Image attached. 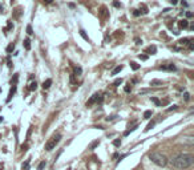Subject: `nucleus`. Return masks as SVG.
I'll return each mask as SVG.
<instances>
[{
  "instance_id": "41",
  "label": "nucleus",
  "mask_w": 194,
  "mask_h": 170,
  "mask_svg": "<svg viewBox=\"0 0 194 170\" xmlns=\"http://www.w3.org/2000/svg\"><path fill=\"white\" fill-rule=\"evenodd\" d=\"M181 4H182V6H183V7H187V3H186V2H183V0H182V2H181Z\"/></svg>"
},
{
  "instance_id": "3",
  "label": "nucleus",
  "mask_w": 194,
  "mask_h": 170,
  "mask_svg": "<svg viewBox=\"0 0 194 170\" xmlns=\"http://www.w3.org/2000/svg\"><path fill=\"white\" fill-rule=\"evenodd\" d=\"M60 139H61V134H54V136H52L45 144V150L51 152L52 149H54V146L60 142Z\"/></svg>"
},
{
  "instance_id": "5",
  "label": "nucleus",
  "mask_w": 194,
  "mask_h": 170,
  "mask_svg": "<svg viewBox=\"0 0 194 170\" xmlns=\"http://www.w3.org/2000/svg\"><path fill=\"white\" fill-rule=\"evenodd\" d=\"M178 26H180V28H187L189 27V21L186 19H182V20H180V21H178Z\"/></svg>"
},
{
  "instance_id": "27",
  "label": "nucleus",
  "mask_w": 194,
  "mask_h": 170,
  "mask_svg": "<svg viewBox=\"0 0 194 170\" xmlns=\"http://www.w3.org/2000/svg\"><path fill=\"white\" fill-rule=\"evenodd\" d=\"M162 83L158 81V80H153V81H150V85H161Z\"/></svg>"
},
{
  "instance_id": "12",
  "label": "nucleus",
  "mask_w": 194,
  "mask_h": 170,
  "mask_svg": "<svg viewBox=\"0 0 194 170\" xmlns=\"http://www.w3.org/2000/svg\"><path fill=\"white\" fill-rule=\"evenodd\" d=\"M122 65H118V67H116V68H114L113 69V72H112V74H117V73H120L121 71H122Z\"/></svg>"
},
{
  "instance_id": "35",
  "label": "nucleus",
  "mask_w": 194,
  "mask_h": 170,
  "mask_svg": "<svg viewBox=\"0 0 194 170\" xmlns=\"http://www.w3.org/2000/svg\"><path fill=\"white\" fill-rule=\"evenodd\" d=\"M116 117H117V116H114V114H113V116H111V117H108V118H106V121H112V120H114Z\"/></svg>"
},
{
  "instance_id": "2",
  "label": "nucleus",
  "mask_w": 194,
  "mask_h": 170,
  "mask_svg": "<svg viewBox=\"0 0 194 170\" xmlns=\"http://www.w3.org/2000/svg\"><path fill=\"white\" fill-rule=\"evenodd\" d=\"M149 158L152 159V162H154L158 166H165L168 163V158L166 156H163L162 153H158V152H153L149 154Z\"/></svg>"
},
{
  "instance_id": "22",
  "label": "nucleus",
  "mask_w": 194,
  "mask_h": 170,
  "mask_svg": "<svg viewBox=\"0 0 194 170\" xmlns=\"http://www.w3.org/2000/svg\"><path fill=\"white\" fill-rule=\"evenodd\" d=\"M120 84H122V78H117V80H114V83H113L114 87H118Z\"/></svg>"
},
{
  "instance_id": "7",
  "label": "nucleus",
  "mask_w": 194,
  "mask_h": 170,
  "mask_svg": "<svg viewBox=\"0 0 194 170\" xmlns=\"http://www.w3.org/2000/svg\"><path fill=\"white\" fill-rule=\"evenodd\" d=\"M156 52H157V47L156 45H150L146 49V53H149V54H154Z\"/></svg>"
},
{
  "instance_id": "23",
  "label": "nucleus",
  "mask_w": 194,
  "mask_h": 170,
  "mask_svg": "<svg viewBox=\"0 0 194 170\" xmlns=\"http://www.w3.org/2000/svg\"><path fill=\"white\" fill-rule=\"evenodd\" d=\"M154 124H156V121H152V122H150V124H149L148 126H146V129H145V130H146V132H148V130H150V129L154 126Z\"/></svg>"
},
{
  "instance_id": "15",
  "label": "nucleus",
  "mask_w": 194,
  "mask_h": 170,
  "mask_svg": "<svg viewBox=\"0 0 194 170\" xmlns=\"http://www.w3.org/2000/svg\"><path fill=\"white\" fill-rule=\"evenodd\" d=\"M13 49H15V44L11 43V44H9V45L7 47V52H8V53H11V52H13Z\"/></svg>"
},
{
  "instance_id": "33",
  "label": "nucleus",
  "mask_w": 194,
  "mask_h": 170,
  "mask_svg": "<svg viewBox=\"0 0 194 170\" xmlns=\"http://www.w3.org/2000/svg\"><path fill=\"white\" fill-rule=\"evenodd\" d=\"M134 41H136V44H137V45H140V44H142V40H140L138 37H136V39H134Z\"/></svg>"
},
{
  "instance_id": "45",
  "label": "nucleus",
  "mask_w": 194,
  "mask_h": 170,
  "mask_svg": "<svg viewBox=\"0 0 194 170\" xmlns=\"http://www.w3.org/2000/svg\"><path fill=\"white\" fill-rule=\"evenodd\" d=\"M3 121V117H0V122H2Z\"/></svg>"
},
{
  "instance_id": "17",
  "label": "nucleus",
  "mask_w": 194,
  "mask_h": 170,
  "mask_svg": "<svg viewBox=\"0 0 194 170\" xmlns=\"http://www.w3.org/2000/svg\"><path fill=\"white\" fill-rule=\"evenodd\" d=\"M36 88H37V83H36V81L31 83V85H29V91H35Z\"/></svg>"
},
{
  "instance_id": "11",
  "label": "nucleus",
  "mask_w": 194,
  "mask_h": 170,
  "mask_svg": "<svg viewBox=\"0 0 194 170\" xmlns=\"http://www.w3.org/2000/svg\"><path fill=\"white\" fill-rule=\"evenodd\" d=\"M130 68L133 69V71H138V69H140V65H138L137 63H134V61H130Z\"/></svg>"
},
{
  "instance_id": "40",
  "label": "nucleus",
  "mask_w": 194,
  "mask_h": 170,
  "mask_svg": "<svg viewBox=\"0 0 194 170\" xmlns=\"http://www.w3.org/2000/svg\"><path fill=\"white\" fill-rule=\"evenodd\" d=\"M170 3L173 4V6H176V4L178 3V0H170Z\"/></svg>"
},
{
  "instance_id": "18",
  "label": "nucleus",
  "mask_w": 194,
  "mask_h": 170,
  "mask_svg": "<svg viewBox=\"0 0 194 170\" xmlns=\"http://www.w3.org/2000/svg\"><path fill=\"white\" fill-rule=\"evenodd\" d=\"M189 41H190V39H186V37H185V39H181V40H180V41H178V43H180L181 45H185V44H187Z\"/></svg>"
},
{
  "instance_id": "28",
  "label": "nucleus",
  "mask_w": 194,
  "mask_h": 170,
  "mask_svg": "<svg viewBox=\"0 0 194 170\" xmlns=\"http://www.w3.org/2000/svg\"><path fill=\"white\" fill-rule=\"evenodd\" d=\"M27 33H28V35H33V31H32V27H31V26L27 27Z\"/></svg>"
},
{
  "instance_id": "44",
  "label": "nucleus",
  "mask_w": 194,
  "mask_h": 170,
  "mask_svg": "<svg viewBox=\"0 0 194 170\" xmlns=\"http://www.w3.org/2000/svg\"><path fill=\"white\" fill-rule=\"evenodd\" d=\"M51 2H52V0H45V3H47V4H49Z\"/></svg>"
},
{
  "instance_id": "37",
  "label": "nucleus",
  "mask_w": 194,
  "mask_h": 170,
  "mask_svg": "<svg viewBox=\"0 0 194 170\" xmlns=\"http://www.w3.org/2000/svg\"><path fill=\"white\" fill-rule=\"evenodd\" d=\"M189 49H192V51L194 49V44L193 43H189Z\"/></svg>"
},
{
  "instance_id": "39",
  "label": "nucleus",
  "mask_w": 194,
  "mask_h": 170,
  "mask_svg": "<svg viewBox=\"0 0 194 170\" xmlns=\"http://www.w3.org/2000/svg\"><path fill=\"white\" fill-rule=\"evenodd\" d=\"M125 92H126V93L130 92V87H128V85H126V87H125Z\"/></svg>"
},
{
  "instance_id": "26",
  "label": "nucleus",
  "mask_w": 194,
  "mask_h": 170,
  "mask_svg": "<svg viewBox=\"0 0 194 170\" xmlns=\"http://www.w3.org/2000/svg\"><path fill=\"white\" fill-rule=\"evenodd\" d=\"M98 144H100L98 141H94V142H92V144H91V146H89V149H94V148H96Z\"/></svg>"
},
{
  "instance_id": "6",
  "label": "nucleus",
  "mask_w": 194,
  "mask_h": 170,
  "mask_svg": "<svg viewBox=\"0 0 194 170\" xmlns=\"http://www.w3.org/2000/svg\"><path fill=\"white\" fill-rule=\"evenodd\" d=\"M160 69H163V71H176V65H173V64H169V65L160 67Z\"/></svg>"
},
{
  "instance_id": "4",
  "label": "nucleus",
  "mask_w": 194,
  "mask_h": 170,
  "mask_svg": "<svg viewBox=\"0 0 194 170\" xmlns=\"http://www.w3.org/2000/svg\"><path fill=\"white\" fill-rule=\"evenodd\" d=\"M97 94H98V93H94L93 96L88 100V101H87V106H92V105H93L94 102H96V100H97Z\"/></svg>"
},
{
  "instance_id": "32",
  "label": "nucleus",
  "mask_w": 194,
  "mask_h": 170,
  "mask_svg": "<svg viewBox=\"0 0 194 170\" xmlns=\"http://www.w3.org/2000/svg\"><path fill=\"white\" fill-rule=\"evenodd\" d=\"M173 111H177V105H173L172 108H169V109H168V112H173Z\"/></svg>"
},
{
  "instance_id": "42",
  "label": "nucleus",
  "mask_w": 194,
  "mask_h": 170,
  "mask_svg": "<svg viewBox=\"0 0 194 170\" xmlns=\"http://www.w3.org/2000/svg\"><path fill=\"white\" fill-rule=\"evenodd\" d=\"M186 16H187V17H192L193 13H192V12H186Z\"/></svg>"
},
{
  "instance_id": "24",
  "label": "nucleus",
  "mask_w": 194,
  "mask_h": 170,
  "mask_svg": "<svg viewBox=\"0 0 194 170\" xmlns=\"http://www.w3.org/2000/svg\"><path fill=\"white\" fill-rule=\"evenodd\" d=\"M13 28V24H12V21L9 20L8 21V24H7V28H6V31H8V29H12Z\"/></svg>"
},
{
  "instance_id": "9",
  "label": "nucleus",
  "mask_w": 194,
  "mask_h": 170,
  "mask_svg": "<svg viewBox=\"0 0 194 170\" xmlns=\"http://www.w3.org/2000/svg\"><path fill=\"white\" fill-rule=\"evenodd\" d=\"M15 92H16V87L13 85V87L11 88V91H9V96L7 97V101H8V102L11 101V98H12V96H13V93H15Z\"/></svg>"
},
{
  "instance_id": "25",
  "label": "nucleus",
  "mask_w": 194,
  "mask_h": 170,
  "mask_svg": "<svg viewBox=\"0 0 194 170\" xmlns=\"http://www.w3.org/2000/svg\"><path fill=\"white\" fill-rule=\"evenodd\" d=\"M44 168H45V161H43V162H40V165H39V168H37V170H43Z\"/></svg>"
},
{
  "instance_id": "16",
  "label": "nucleus",
  "mask_w": 194,
  "mask_h": 170,
  "mask_svg": "<svg viewBox=\"0 0 194 170\" xmlns=\"http://www.w3.org/2000/svg\"><path fill=\"white\" fill-rule=\"evenodd\" d=\"M152 111H146L145 113H144V118H146V120H149V118H150L152 117Z\"/></svg>"
},
{
  "instance_id": "36",
  "label": "nucleus",
  "mask_w": 194,
  "mask_h": 170,
  "mask_svg": "<svg viewBox=\"0 0 194 170\" xmlns=\"http://www.w3.org/2000/svg\"><path fill=\"white\" fill-rule=\"evenodd\" d=\"M113 6L118 8V7H121V4H120V3H118V2H113Z\"/></svg>"
},
{
  "instance_id": "13",
  "label": "nucleus",
  "mask_w": 194,
  "mask_h": 170,
  "mask_svg": "<svg viewBox=\"0 0 194 170\" xmlns=\"http://www.w3.org/2000/svg\"><path fill=\"white\" fill-rule=\"evenodd\" d=\"M80 35H81V37L85 40V41H89V37H88V35L85 33V31H84V29H80Z\"/></svg>"
},
{
  "instance_id": "19",
  "label": "nucleus",
  "mask_w": 194,
  "mask_h": 170,
  "mask_svg": "<svg viewBox=\"0 0 194 170\" xmlns=\"http://www.w3.org/2000/svg\"><path fill=\"white\" fill-rule=\"evenodd\" d=\"M21 168H23V170H28V169H29V159H27V161L23 163Z\"/></svg>"
},
{
  "instance_id": "38",
  "label": "nucleus",
  "mask_w": 194,
  "mask_h": 170,
  "mask_svg": "<svg viewBox=\"0 0 194 170\" xmlns=\"http://www.w3.org/2000/svg\"><path fill=\"white\" fill-rule=\"evenodd\" d=\"M4 12V7H3V4L0 3V13H3Z\"/></svg>"
},
{
  "instance_id": "30",
  "label": "nucleus",
  "mask_w": 194,
  "mask_h": 170,
  "mask_svg": "<svg viewBox=\"0 0 194 170\" xmlns=\"http://www.w3.org/2000/svg\"><path fill=\"white\" fill-rule=\"evenodd\" d=\"M101 16H105V15H106V8L105 7H101Z\"/></svg>"
},
{
  "instance_id": "20",
  "label": "nucleus",
  "mask_w": 194,
  "mask_h": 170,
  "mask_svg": "<svg viewBox=\"0 0 194 170\" xmlns=\"http://www.w3.org/2000/svg\"><path fill=\"white\" fill-rule=\"evenodd\" d=\"M81 72H83V69H81L80 67H76V68H74V73H76V76H80Z\"/></svg>"
},
{
  "instance_id": "31",
  "label": "nucleus",
  "mask_w": 194,
  "mask_h": 170,
  "mask_svg": "<svg viewBox=\"0 0 194 170\" xmlns=\"http://www.w3.org/2000/svg\"><path fill=\"white\" fill-rule=\"evenodd\" d=\"M138 59L142 60V61H145V60H148V56H146V54H140V56H138Z\"/></svg>"
},
{
  "instance_id": "34",
  "label": "nucleus",
  "mask_w": 194,
  "mask_h": 170,
  "mask_svg": "<svg viewBox=\"0 0 194 170\" xmlns=\"http://www.w3.org/2000/svg\"><path fill=\"white\" fill-rule=\"evenodd\" d=\"M183 96H185V101H189V100H190V94L189 93H185Z\"/></svg>"
},
{
  "instance_id": "14",
  "label": "nucleus",
  "mask_w": 194,
  "mask_h": 170,
  "mask_svg": "<svg viewBox=\"0 0 194 170\" xmlns=\"http://www.w3.org/2000/svg\"><path fill=\"white\" fill-rule=\"evenodd\" d=\"M150 100H152V102H154L157 105V106H161V101L158 98H156V97H150Z\"/></svg>"
},
{
  "instance_id": "1",
  "label": "nucleus",
  "mask_w": 194,
  "mask_h": 170,
  "mask_svg": "<svg viewBox=\"0 0 194 170\" xmlns=\"http://www.w3.org/2000/svg\"><path fill=\"white\" fill-rule=\"evenodd\" d=\"M194 163V156L187 153H181L177 154L176 157L172 159V165L177 169H187Z\"/></svg>"
},
{
  "instance_id": "29",
  "label": "nucleus",
  "mask_w": 194,
  "mask_h": 170,
  "mask_svg": "<svg viewBox=\"0 0 194 170\" xmlns=\"http://www.w3.org/2000/svg\"><path fill=\"white\" fill-rule=\"evenodd\" d=\"M113 145H114V146H120V145H121V141H120V139H114V141H113Z\"/></svg>"
},
{
  "instance_id": "8",
  "label": "nucleus",
  "mask_w": 194,
  "mask_h": 170,
  "mask_svg": "<svg viewBox=\"0 0 194 170\" xmlns=\"http://www.w3.org/2000/svg\"><path fill=\"white\" fill-rule=\"evenodd\" d=\"M51 85H52V80L48 78V80H45V81L43 83V88H44V89H48L49 87H51Z\"/></svg>"
},
{
  "instance_id": "21",
  "label": "nucleus",
  "mask_w": 194,
  "mask_h": 170,
  "mask_svg": "<svg viewBox=\"0 0 194 170\" xmlns=\"http://www.w3.org/2000/svg\"><path fill=\"white\" fill-rule=\"evenodd\" d=\"M140 8L142 9V13H144V15H146V13H148V7L145 6V4H141Z\"/></svg>"
},
{
  "instance_id": "43",
  "label": "nucleus",
  "mask_w": 194,
  "mask_h": 170,
  "mask_svg": "<svg viewBox=\"0 0 194 170\" xmlns=\"http://www.w3.org/2000/svg\"><path fill=\"white\" fill-rule=\"evenodd\" d=\"M133 15H134V16H138V15H140V12H138V11H134Z\"/></svg>"
},
{
  "instance_id": "10",
  "label": "nucleus",
  "mask_w": 194,
  "mask_h": 170,
  "mask_svg": "<svg viewBox=\"0 0 194 170\" xmlns=\"http://www.w3.org/2000/svg\"><path fill=\"white\" fill-rule=\"evenodd\" d=\"M23 45H24V48H26V49H31V41H29V39H26V40H24Z\"/></svg>"
}]
</instances>
